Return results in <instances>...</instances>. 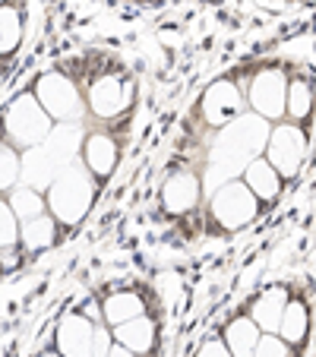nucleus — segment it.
<instances>
[{
  "label": "nucleus",
  "instance_id": "obj_1",
  "mask_svg": "<svg viewBox=\"0 0 316 357\" xmlns=\"http://www.w3.org/2000/svg\"><path fill=\"white\" fill-rule=\"evenodd\" d=\"M95 193H98V183L82 168V162L63 165L51 177V183L45 187V206H47V215L57 222L61 234L86 222L89 209H92V202H95Z\"/></svg>",
  "mask_w": 316,
  "mask_h": 357
},
{
  "label": "nucleus",
  "instance_id": "obj_2",
  "mask_svg": "<svg viewBox=\"0 0 316 357\" xmlns=\"http://www.w3.org/2000/svg\"><path fill=\"white\" fill-rule=\"evenodd\" d=\"M51 133H54V121L47 117V111L41 108L29 89L16 95L13 101H7V108L0 111V139L20 152L45 146Z\"/></svg>",
  "mask_w": 316,
  "mask_h": 357
},
{
  "label": "nucleus",
  "instance_id": "obj_3",
  "mask_svg": "<svg viewBox=\"0 0 316 357\" xmlns=\"http://www.w3.org/2000/svg\"><path fill=\"white\" fill-rule=\"evenodd\" d=\"M29 92L38 98V105L47 111V117L54 123H76L86 117V101H82V89L73 76L61 73V70H45L35 76Z\"/></svg>",
  "mask_w": 316,
  "mask_h": 357
},
{
  "label": "nucleus",
  "instance_id": "obj_4",
  "mask_svg": "<svg viewBox=\"0 0 316 357\" xmlns=\"http://www.w3.org/2000/svg\"><path fill=\"white\" fill-rule=\"evenodd\" d=\"M82 101H86V114L92 121H117L127 114V105L133 101V79L123 70H101L89 79Z\"/></svg>",
  "mask_w": 316,
  "mask_h": 357
},
{
  "label": "nucleus",
  "instance_id": "obj_5",
  "mask_svg": "<svg viewBox=\"0 0 316 357\" xmlns=\"http://www.w3.org/2000/svg\"><path fill=\"white\" fill-rule=\"evenodd\" d=\"M259 212V199L253 196V190L234 177V181H225L222 187H216L209 193V222L222 231H241Z\"/></svg>",
  "mask_w": 316,
  "mask_h": 357
},
{
  "label": "nucleus",
  "instance_id": "obj_6",
  "mask_svg": "<svg viewBox=\"0 0 316 357\" xmlns=\"http://www.w3.org/2000/svg\"><path fill=\"white\" fill-rule=\"evenodd\" d=\"M247 111V98L237 89L234 79H216L212 86L202 89L200 101H196L193 117L202 123V130L216 133V130L228 127L234 117H241Z\"/></svg>",
  "mask_w": 316,
  "mask_h": 357
},
{
  "label": "nucleus",
  "instance_id": "obj_7",
  "mask_svg": "<svg viewBox=\"0 0 316 357\" xmlns=\"http://www.w3.org/2000/svg\"><path fill=\"white\" fill-rule=\"evenodd\" d=\"M285 95H288V76H285V70L266 67L250 79L243 98H247V111L276 123L285 117Z\"/></svg>",
  "mask_w": 316,
  "mask_h": 357
},
{
  "label": "nucleus",
  "instance_id": "obj_8",
  "mask_svg": "<svg viewBox=\"0 0 316 357\" xmlns=\"http://www.w3.org/2000/svg\"><path fill=\"white\" fill-rule=\"evenodd\" d=\"M121 136H114L111 130H89L86 136H82L80 142V162L82 168L92 174V181L98 183H108L111 177H114L117 165H121Z\"/></svg>",
  "mask_w": 316,
  "mask_h": 357
},
{
  "label": "nucleus",
  "instance_id": "obj_9",
  "mask_svg": "<svg viewBox=\"0 0 316 357\" xmlns=\"http://www.w3.org/2000/svg\"><path fill=\"white\" fill-rule=\"evenodd\" d=\"M303 152H307V136L297 123H282L276 121V127L269 130V139H266V162L278 171V174L288 181L301 171L303 165Z\"/></svg>",
  "mask_w": 316,
  "mask_h": 357
},
{
  "label": "nucleus",
  "instance_id": "obj_10",
  "mask_svg": "<svg viewBox=\"0 0 316 357\" xmlns=\"http://www.w3.org/2000/svg\"><path fill=\"white\" fill-rule=\"evenodd\" d=\"M202 174L190 168H177L165 177L162 190H158V206L162 212H168L171 218H183L190 212H196V206L202 202Z\"/></svg>",
  "mask_w": 316,
  "mask_h": 357
},
{
  "label": "nucleus",
  "instance_id": "obj_11",
  "mask_svg": "<svg viewBox=\"0 0 316 357\" xmlns=\"http://www.w3.org/2000/svg\"><path fill=\"white\" fill-rule=\"evenodd\" d=\"M95 319H89L82 310L67 313L54 329V348L63 357H92V338H95Z\"/></svg>",
  "mask_w": 316,
  "mask_h": 357
},
{
  "label": "nucleus",
  "instance_id": "obj_12",
  "mask_svg": "<svg viewBox=\"0 0 316 357\" xmlns=\"http://www.w3.org/2000/svg\"><path fill=\"white\" fill-rule=\"evenodd\" d=\"M111 335L114 342H121L123 348H130L133 354H142V357H152L155 351V342H158V326L149 313H140V317L127 319L121 326H111Z\"/></svg>",
  "mask_w": 316,
  "mask_h": 357
},
{
  "label": "nucleus",
  "instance_id": "obj_13",
  "mask_svg": "<svg viewBox=\"0 0 316 357\" xmlns=\"http://www.w3.org/2000/svg\"><path fill=\"white\" fill-rule=\"evenodd\" d=\"M241 181L247 183L250 190H253V196H256L259 202H272V199H278V193H282L285 177L278 174V171L272 168L269 162H266V155H256L253 162L243 168Z\"/></svg>",
  "mask_w": 316,
  "mask_h": 357
},
{
  "label": "nucleus",
  "instance_id": "obj_14",
  "mask_svg": "<svg viewBox=\"0 0 316 357\" xmlns=\"http://www.w3.org/2000/svg\"><path fill=\"white\" fill-rule=\"evenodd\" d=\"M57 241H61V228H57V222L47 215V212L20 225V250L22 253H29V257L51 250Z\"/></svg>",
  "mask_w": 316,
  "mask_h": 357
},
{
  "label": "nucleus",
  "instance_id": "obj_15",
  "mask_svg": "<svg viewBox=\"0 0 316 357\" xmlns=\"http://www.w3.org/2000/svg\"><path fill=\"white\" fill-rule=\"evenodd\" d=\"M26 38V10L20 0L0 7V61H10Z\"/></svg>",
  "mask_w": 316,
  "mask_h": 357
},
{
  "label": "nucleus",
  "instance_id": "obj_16",
  "mask_svg": "<svg viewBox=\"0 0 316 357\" xmlns=\"http://www.w3.org/2000/svg\"><path fill=\"white\" fill-rule=\"evenodd\" d=\"M259 335H262V329L253 323V317H250V313H241V317H234L222 329V342L228 344V351L234 357H253Z\"/></svg>",
  "mask_w": 316,
  "mask_h": 357
},
{
  "label": "nucleus",
  "instance_id": "obj_17",
  "mask_svg": "<svg viewBox=\"0 0 316 357\" xmlns=\"http://www.w3.org/2000/svg\"><path fill=\"white\" fill-rule=\"evenodd\" d=\"M140 313H146V301H142L140 291L123 288L101 301V323L105 326H121V323H127V319L140 317Z\"/></svg>",
  "mask_w": 316,
  "mask_h": 357
},
{
  "label": "nucleus",
  "instance_id": "obj_18",
  "mask_svg": "<svg viewBox=\"0 0 316 357\" xmlns=\"http://www.w3.org/2000/svg\"><path fill=\"white\" fill-rule=\"evenodd\" d=\"M285 303H288V291L278 288V284H276V288H266L253 301L250 317H253V323L259 326L262 332H278V323H282V313H285Z\"/></svg>",
  "mask_w": 316,
  "mask_h": 357
},
{
  "label": "nucleus",
  "instance_id": "obj_19",
  "mask_svg": "<svg viewBox=\"0 0 316 357\" xmlns=\"http://www.w3.org/2000/svg\"><path fill=\"white\" fill-rule=\"evenodd\" d=\"M307 326H310L307 303L288 297V303H285V313H282V323H278L276 335L282 338L288 348H294V344H303V338H307Z\"/></svg>",
  "mask_w": 316,
  "mask_h": 357
},
{
  "label": "nucleus",
  "instance_id": "obj_20",
  "mask_svg": "<svg viewBox=\"0 0 316 357\" xmlns=\"http://www.w3.org/2000/svg\"><path fill=\"white\" fill-rule=\"evenodd\" d=\"M7 202H10V209H13V215L20 218V225L29 222V218L45 215V212H47V206H45V190L32 187V183H26V181H20L13 190H10V193H7Z\"/></svg>",
  "mask_w": 316,
  "mask_h": 357
},
{
  "label": "nucleus",
  "instance_id": "obj_21",
  "mask_svg": "<svg viewBox=\"0 0 316 357\" xmlns=\"http://www.w3.org/2000/svg\"><path fill=\"white\" fill-rule=\"evenodd\" d=\"M313 111V92H310V82L303 76L288 79V95H285V117H291L294 123H303Z\"/></svg>",
  "mask_w": 316,
  "mask_h": 357
},
{
  "label": "nucleus",
  "instance_id": "obj_22",
  "mask_svg": "<svg viewBox=\"0 0 316 357\" xmlns=\"http://www.w3.org/2000/svg\"><path fill=\"white\" fill-rule=\"evenodd\" d=\"M22 181V152L0 139V196H7Z\"/></svg>",
  "mask_w": 316,
  "mask_h": 357
},
{
  "label": "nucleus",
  "instance_id": "obj_23",
  "mask_svg": "<svg viewBox=\"0 0 316 357\" xmlns=\"http://www.w3.org/2000/svg\"><path fill=\"white\" fill-rule=\"evenodd\" d=\"M20 247V218L13 215L7 196H0V250Z\"/></svg>",
  "mask_w": 316,
  "mask_h": 357
},
{
  "label": "nucleus",
  "instance_id": "obj_24",
  "mask_svg": "<svg viewBox=\"0 0 316 357\" xmlns=\"http://www.w3.org/2000/svg\"><path fill=\"white\" fill-rule=\"evenodd\" d=\"M253 357H291V348L276 335V332H262L259 342H256Z\"/></svg>",
  "mask_w": 316,
  "mask_h": 357
},
{
  "label": "nucleus",
  "instance_id": "obj_25",
  "mask_svg": "<svg viewBox=\"0 0 316 357\" xmlns=\"http://www.w3.org/2000/svg\"><path fill=\"white\" fill-rule=\"evenodd\" d=\"M114 344V335H111V326L98 323L95 326V338H92V357H108V348Z\"/></svg>",
  "mask_w": 316,
  "mask_h": 357
},
{
  "label": "nucleus",
  "instance_id": "obj_26",
  "mask_svg": "<svg viewBox=\"0 0 316 357\" xmlns=\"http://www.w3.org/2000/svg\"><path fill=\"white\" fill-rule=\"evenodd\" d=\"M22 263H26V253H22L20 247H3V250H0V275L16 272Z\"/></svg>",
  "mask_w": 316,
  "mask_h": 357
},
{
  "label": "nucleus",
  "instance_id": "obj_27",
  "mask_svg": "<svg viewBox=\"0 0 316 357\" xmlns=\"http://www.w3.org/2000/svg\"><path fill=\"white\" fill-rule=\"evenodd\" d=\"M196 357H234V354H231L228 344L222 342V335H212V338H206V342L200 344Z\"/></svg>",
  "mask_w": 316,
  "mask_h": 357
},
{
  "label": "nucleus",
  "instance_id": "obj_28",
  "mask_svg": "<svg viewBox=\"0 0 316 357\" xmlns=\"http://www.w3.org/2000/svg\"><path fill=\"white\" fill-rule=\"evenodd\" d=\"M108 357H136V354H133V351H130V348H123L121 342H114V344H111V348H108Z\"/></svg>",
  "mask_w": 316,
  "mask_h": 357
},
{
  "label": "nucleus",
  "instance_id": "obj_29",
  "mask_svg": "<svg viewBox=\"0 0 316 357\" xmlns=\"http://www.w3.org/2000/svg\"><path fill=\"white\" fill-rule=\"evenodd\" d=\"M38 357H63V354H61V351H57V348H47V351H41Z\"/></svg>",
  "mask_w": 316,
  "mask_h": 357
},
{
  "label": "nucleus",
  "instance_id": "obj_30",
  "mask_svg": "<svg viewBox=\"0 0 316 357\" xmlns=\"http://www.w3.org/2000/svg\"><path fill=\"white\" fill-rule=\"evenodd\" d=\"M0 82H3V61H0Z\"/></svg>",
  "mask_w": 316,
  "mask_h": 357
},
{
  "label": "nucleus",
  "instance_id": "obj_31",
  "mask_svg": "<svg viewBox=\"0 0 316 357\" xmlns=\"http://www.w3.org/2000/svg\"><path fill=\"white\" fill-rule=\"evenodd\" d=\"M3 3H13V0H0V7H3Z\"/></svg>",
  "mask_w": 316,
  "mask_h": 357
},
{
  "label": "nucleus",
  "instance_id": "obj_32",
  "mask_svg": "<svg viewBox=\"0 0 316 357\" xmlns=\"http://www.w3.org/2000/svg\"><path fill=\"white\" fill-rule=\"evenodd\" d=\"M142 3H158V0H142Z\"/></svg>",
  "mask_w": 316,
  "mask_h": 357
}]
</instances>
